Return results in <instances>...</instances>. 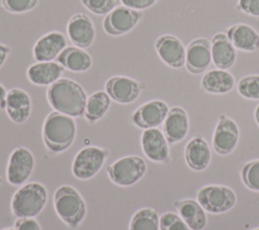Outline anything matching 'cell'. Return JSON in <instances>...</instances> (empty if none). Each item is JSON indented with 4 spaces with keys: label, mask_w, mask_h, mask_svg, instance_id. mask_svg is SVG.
<instances>
[{
    "label": "cell",
    "mask_w": 259,
    "mask_h": 230,
    "mask_svg": "<svg viewBox=\"0 0 259 230\" xmlns=\"http://www.w3.org/2000/svg\"><path fill=\"white\" fill-rule=\"evenodd\" d=\"M47 97L50 105L60 113L71 117L84 114L86 94L79 84L70 79H59L50 85Z\"/></svg>",
    "instance_id": "1"
},
{
    "label": "cell",
    "mask_w": 259,
    "mask_h": 230,
    "mask_svg": "<svg viewBox=\"0 0 259 230\" xmlns=\"http://www.w3.org/2000/svg\"><path fill=\"white\" fill-rule=\"evenodd\" d=\"M76 135V124L71 116L52 112L42 126V138L46 146L53 152H61L71 146Z\"/></svg>",
    "instance_id": "2"
},
{
    "label": "cell",
    "mask_w": 259,
    "mask_h": 230,
    "mask_svg": "<svg viewBox=\"0 0 259 230\" xmlns=\"http://www.w3.org/2000/svg\"><path fill=\"white\" fill-rule=\"evenodd\" d=\"M48 193L39 183H28L20 187L11 200L12 213L17 218H33L45 208Z\"/></svg>",
    "instance_id": "3"
},
{
    "label": "cell",
    "mask_w": 259,
    "mask_h": 230,
    "mask_svg": "<svg viewBox=\"0 0 259 230\" xmlns=\"http://www.w3.org/2000/svg\"><path fill=\"white\" fill-rule=\"evenodd\" d=\"M58 216L70 227H78L86 215V206L80 194L70 186H61L54 195Z\"/></svg>",
    "instance_id": "4"
},
{
    "label": "cell",
    "mask_w": 259,
    "mask_h": 230,
    "mask_svg": "<svg viewBox=\"0 0 259 230\" xmlns=\"http://www.w3.org/2000/svg\"><path fill=\"white\" fill-rule=\"evenodd\" d=\"M147 169L145 160L137 155L124 156L107 167L110 180L117 186L130 187L143 178Z\"/></svg>",
    "instance_id": "5"
},
{
    "label": "cell",
    "mask_w": 259,
    "mask_h": 230,
    "mask_svg": "<svg viewBox=\"0 0 259 230\" xmlns=\"http://www.w3.org/2000/svg\"><path fill=\"white\" fill-rule=\"evenodd\" d=\"M197 202L207 212L225 213L236 204V195L232 189L225 186H206L197 192Z\"/></svg>",
    "instance_id": "6"
},
{
    "label": "cell",
    "mask_w": 259,
    "mask_h": 230,
    "mask_svg": "<svg viewBox=\"0 0 259 230\" xmlns=\"http://www.w3.org/2000/svg\"><path fill=\"white\" fill-rule=\"evenodd\" d=\"M108 152L96 146L82 148L72 163V172L79 180H89L102 167Z\"/></svg>",
    "instance_id": "7"
},
{
    "label": "cell",
    "mask_w": 259,
    "mask_h": 230,
    "mask_svg": "<svg viewBox=\"0 0 259 230\" xmlns=\"http://www.w3.org/2000/svg\"><path fill=\"white\" fill-rule=\"evenodd\" d=\"M34 166L32 153L25 147H17L10 154L6 179L12 186H21L30 177Z\"/></svg>",
    "instance_id": "8"
},
{
    "label": "cell",
    "mask_w": 259,
    "mask_h": 230,
    "mask_svg": "<svg viewBox=\"0 0 259 230\" xmlns=\"http://www.w3.org/2000/svg\"><path fill=\"white\" fill-rule=\"evenodd\" d=\"M142 17L143 13L138 10L118 6L105 16L103 28L110 35H120L131 31Z\"/></svg>",
    "instance_id": "9"
},
{
    "label": "cell",
    "mask_w": 259,
    "mask_h": 230,
    "mask_svg": "<svg viewBox=\"0 0 259 230\" xmlns=\"http://www.w3.org/2000/svg\"><path fill=\"white\" fill-rule=\"evenodd\" d=\"M239 140V128L231 118L221 115L212 136V147L221 155L231 153Z\"/></svg>",
    "instance_id": "10"
},
{
    "label": "cell",
    "mask_w": 259,
    "mask_h": 230,
    "mask_svg": "<svg viewBox=\"0 0 259 230\" xmlns=\"http://www.w3.org/2000/svg\"><path fill=\"white\" fill-rule=\"evenodd\" d=\"M210 63V41L204 37L192 40L186 48L185 67L187 71L192 75L202 74Z\"/></svg>",
    "instance_id": "11"
},
{
    "label": "cell",
    "mask_w": 259,
    "mask_h": 230,
    "mask_svg": "<svg viewBox=\"0 0 259 230\" xmlns=\"http://www.w3.org/2000/svg\"><path fill=\"white\" fill-rule=\"evenodd\" d=\"M155 48L160 59L167 66L179 69L185 65L186 49L176 36L171 34L161 35L155 42Z\"/></svg>",
    "instance_id": "12"
},
{
    "label": "cell",
    "mask_w": 259,
    "mask_h": 230,
    "mask_svg": "<svg viewBox=\"0 0 259 230\" xmlns=\"http://www.w3.org/2000/svg\"><path fill=\"white\" fill-rule=\"evenodd\" d=\"M169 112L168 105L160 100L149 101L140 106L133 116L135 125L143 129L156 128L161 125Z\"/></svg>",
    "instance_id": "13"
},
{
    "label": "cell",
    "mask_w": 259,
    "mask_h": 230,
    "mask_svg": "<svg viewBox=\"0 0 259 230\" xmlns=\"http://www.w3.org/2000/svg\"><path fill=\"white\" fill-rule=\"evenodd\" d=\"M105 90L112 100L120 104H128L140 96L143 85L131 78L112 77L106 82Z\"/></svg>",
    "instance_id": "14"
},
{
    "label": "cell",
    "mask_w": 259,
    "mask_h": 230,
    "mask_svg": "<svg viewBox=\"0 0 259 230\" xmlns=\"http://www.w3.org/2000/svg\"><path fill=\"white\" fill-rule=\"evenodd\" d=\"M67 40L63 33L52 31L41 36L33 46V58L37 62H51L56 59L64 48Z\"/></svg>",
    "instance_id": "15"
},
{
    "label": "cell",
    "mask_w": 259,
    "mask_h": 230,
    "mask_svg": "<svg viewBox=\"0 0 259 230\" xmlns=\"http://www.w3.org/2000/svg\"><path fill=\"white\" fill-rule=\"evenodd\" d=\"M67 32L70 40L78 47L90 46L95 35L92 21L83 13H77L70 18Z\"/></svg>",
    "instance_id": "16"
},
{
    "label": "cell",
    "mask_w": 259,
    "mask_h": 230,
    "mask_svg": "<svg viewBox=\"0 0 259 230\" xmlns=\"http://www.w3.org/2000/svg\"><path fill=\"white\" fill-rule=\"evenodd\" d=\"M145 155L153 161H164L168 158L169 148L165 135L157 128L145 129L141 137Z\"/></svg>",
    "instance_id": "17"
},
{
    "label": "cell",
    "mask_w": 259,
    "mask_h": 230,
    "mask_svg": "<svg viewBox=\"0 0 259 230\" xmlns=\"http://www.w3.org/2000/svg\"><path fill=\"white\" fill-rule=\"evenodd\" d=\"M211 62L220 70H228L233 67L236 62L237 52L227 34L215 33L210 42Z\"/></svg>",
    "instance_id": "18"
},
{
    "label": "cell",
    "mask_w": 259,
    "mask_h": 230,
    "mask_svg": "<svg viewBox=\"0 0 259 230\" xmlns=\"http://www.w3.org/2000/svg\"><path fill=\"white\" fill-rule=\"evenodd\" d=\"M188 117L181 107H173L169 110L163 124L164 135L169 143L181 141L188 132Z\"/></svg>",
    "instance_id": "19"
},
{
    "label": "cell",
    "mask_w": 259,
    "mask_h": 230,
    "mask_svg": "<svg viewBox=\"0 0 259 230\" xmlns=\"http://www.w3.org/2000/svg\"><path fill=\"white\" fill-rule=\"evenodd\" d=\"M5 101L7 115L13 122L23 123L28 119L31 109V101L25 91L13 88L7 92Z\"/></svg>",
    "instance_id": "20"
},
{
    "label": "cell",
    "mask_w": 259,
    "mask_h": 230,
    "mask_svg": "<svg viewBox=\"0 0 259 230\" xmlns=\"http://www.w3.org/2000/svg\"><path fill=\"white\" fill-rule=\"evenodd\" d=\"M227 36L236 49L251 52L259 48V33L248 24L237 23L230 26Z\"/></svg>",
    "instance_id": "21"
},
{
    "label": "cell",
    "mask_w": 259,
    "mask_h": 230,
    "mask_svg": "<svg viewBox=\"0 0 259 230\" xmlns=\"http://www.w3.org/2000/svg\"><path fill=\"white\" fill-rule=\"evenodd\" d=\"M64 71L65 68L60 64L54 62H38L28 68L26 75L32 84L47 86L57 82Z\"/></svg>",
    "instance_id": "22"
},
{
    "label": "cell",
    "mask_w": 259,
    "mask_h": 230,
    "mask_svg": "<svg viewBox=\"0 0 259 230\" xmlns=\"http://www.w3.org/2000/svg\"><path fill=\"white\" fill-rule=\"evenodd\" d=\"M185 159L190 168L203 170L210 161V149L207 142L200 136H195L185 146Z\"/></svg>",
    "instance_id": "23"
},
{
    "label": "cell",
    "mask_w": 259,
    "mask_h": 230,
    "mask_svg": "<svg viewBox=\"0 0 259 230\" xmlns=\"http://www.w3.org/2000/svg\"><path fill=\"white\" fill-rule=\"evenodd\" d=\"M175 207L190 230H202L206 225L204 209L194 200L175 202Z\"/></svg>",
    "instance_id": "24"
},
{
    "label": "cell",
    "mask_w": 259,
    "mask_h": 230,
    "mask_svg": "<svg viewBox=\"0 0 259 230\" xmlns=\"http://www.w3.org/2000/svg\"><path fill=\"white\" fill-rule=\"evenodd\" d=\"M235 84L234 77L226 70H211L205 73L201 79V88L210 94H226Z\"/></svg>",
    "instance_id": "25"
},
{
    "label": "cell",
    "mask_w": 259,
    "mask_h": 230,
    "mask_svg": "<svg viewBox=\"0 0 259 230\" xmlns=\"http://www.w3.org/2000/svg\"><path fill=\"white\" fill-rule=\"evenodd\" d=\"M57 61L65 69L75 73L88 71L92 66L91 56L85 50L74 46L64 48L57 56Z\"/></svg>",
    "instance_id": "26"
},
{
    "label": "cell",
    "mask_w": 259,
    "mask_h": 230,
    "mask_svg": "<svg viewBox=\"0 0 259 230\" xmlns=\"http://www.w3.org/2000/svg\"><path fill=\"white\" fill-rule=\"evenodd\" d=\"M110 105V97L103 91L93 93L86 101L84 115L90 122L99 120L108 110Z\"/></svg>",
    "instance_id": "27"
},
{
    "label": "cell",
    "mask_w": 259,
    "mask_h": 230,
    "mask_svg": "<svg viewBox=\"0 0 259 230\" xmlns=\"http://www.w3.org/2000/svg\"><path fill=\"white\" fill-rule=\"evenodd\" d=\"M160 218L151 208L139 210L132 218L128 230H159Z\"/></svg>",
    "instance_id": "28"
},
{
    "label": "cell",
    "mask_w": 259,
    "mask_h": 230,
    "mask_svg": "<svg viewBox=\"0 0 259 230\" xmlns=\"http://www.w3.org/2000/svg\"><path fill=\"white\" fill-rule=\"evenodd\" d=\"M239 94L250 100H259V75H251L242 78L238 83Z\"/></svg>",
    "instance_id": "29"
},
{
    "label": "cell",
    "mask_w": 259,
    "mask_h": 230,
    "mask_svg": "<svg viewBox=\"0 0 259 230\" xmlns=\"http://www.w3.org/2000/svg\"><path fill=\"white\" fill-rule=\"evenodd\" d=\"M244 184L253 191H259V159L245 164L242 170Z\"/></svg>",
    "instance_id": "30"
},
{
    "label": "cell",
    "mask_w": 259,
    "mask_h": 230,
    "mask_svg": "<svg viewBox=\"0 0 259 230\" xmlns=\"http://www.w3.org/2000/svg\"><path fill=\"white\" fill-rule=\"evenodd\" d=\"M81 2L89 11L97 15L108 14L117 4V0H81Z\"/></svg>",
    "instance_id": "31"
},
{
    "label": "cell",
    "mask_w": 259,
    "mask_h": 230,
    "mask_svg": "<svg viewBox=\"0 0 259 230\" xmlns=\"http://www.w3.org/2000/svg\"><path fill=\"white\" fill-rule=\"evenodd\" d=\"M160 230H190L182 218L167 212L160 217Z\"/></svg>",
    "instance_id": "32"
},
{
    "label": "cell",
    "mask_w": 259,
    "mask_h": 230,
    "mask_svg": "<svg viewBox=\"0 0 259 230\" xmlns=\"http://www.w3.org/2000/svg\"><path fill=\"white\" fill-rule=\"evenodd\" d=\"M38 0H1L4 9L12 13H23L35 7Z\"/></svg>",
    "instance_id": "33"
},
{
    "label": "cell",
    "mask_w": 259,
    "mask_h": 230,
    "mask_svg": "<svg viewBox=\"0 0 259 230\" xmlns=\"http://www.w3.org/2000/svg\"><path fill=\"white\" fill-rule=\"evenodd\" d=\"M238 9L251 16L259 17V0H239Z\"/></svg>",
    "instance_id": "34"
},
{
    "label": "cell",
    "mask_w": 259,
    "mask_h": 230,
    "mask_svg": "<svg viewBox=\"0 0 259 230\" xmlns=\"http://www.w3.org/2000/svg\"><path fill=\"white\" fill-rule=\"evenodd\" d=\"M14 230H41L39 224L33 218H18L14 224Z\"/></svg>",
    "instance_id": "35"
},
{
    "label": "cell",
    "mask_w": 259,
    "mask_h": 230,
    "mask_svg": "<svg viewBox=\"0 0 259 230\" xmlns=\"http://www.w3.org/2000/svg\"><path fill=\"white\" fill-rule=\"evenodd\" d=\"M123 6L135 9V10H140V9H146L154 5L157 1L159 0H120Z\"/></svg>",
    "instance_id": "36"
},
{
    "label": "cell",
    "mask_w": 259,
    "mask_h": 230,
    "mask_svg": "<svg viewBox=\"0 0 259 230\" xmlns=\"http://www.w3.org/2000/svg\"><path fill=\"white\" fill-rule=\"evenodd\" d=\"M9 51H10V48L8 46H6L4 44H0V68L5 63Z\"/></svg>",
    "instance_id": "37"
},
{
    "label": "cell",
    "mask_w": 259,
    "mask_h": 230,
    "mask_svg": "<svg viewBox=\"0 0 259 230\" xmlns=\"http://www.w3.org/2000/svg\"><path fill=\"white\" fill-rule=\"evenodd\" d=\"M6 95L7 92L5 91V88L0 84V108L4 109L6 106Z\"/></svg>",
    "instance_id": "38"
},
{
    "label": "cell",
    "mask_w": 259,
    "mask_h": 230,
    "mask_svg": "<svg viewBox=\"0 0 259 230\" xmlns=\"http://www.w3.org/2000/svg\"><path fill=\"white\" fill-rule=\"evenodd\" d=\"M255 120H256L257 124L259 125V105L255 109Z\"/></svg>",
    "instance_id": "39"
},
{
    "label": "cell",
    "mask_w": 259,
    "mask_h": 230,
    "mask_svg": "<svg viewBox=\"0 0 259 230\" xmlns=\"http://www.w3.org/2000/svg\"><path fill=\"white\" fill-rule=\"evenodd\" d=\"M3 230H14V229H12V228H5V229H3Z\"/></svg>",
    "instance_id": "40"
},
{
    "label": "cell",
    "mask_w": 259,
    "mask_h": 230,
    "mask_svg": "<svg viewBox=\"0 0 259 230\" xmlns=\"http://www.w3.org/2000/svg\"><path fill=\"white\" fill-rule=\"evenodd\" d=\"M253 230H259V228H255V229H253Z\"/></svg>",
    "instance_id": "41"
},
{
    "label": "cell",
    "mask_w": 259,
    "mask_h": 230,
    "mask_svg": "<svg viewBox=\"0 0 259 230\" xmlns=\"http://www.w3.org/2000/svg\"><path fill=\"white\" fill-rule=\"evenodd\" d=\"M0 183H1V178H0Z\"/></svg>",
    "instance_id": "42"
}]
</instances>
